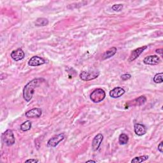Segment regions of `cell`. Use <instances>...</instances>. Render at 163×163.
Here are the masks:
<instances>
[{"label": "cell", "mask_w": 163, "mask_h": 163, "mask_svg": "<svg viewBox=\"0 0 163 163\" xmlns=\"http://www.w3.org/2000/svg\"><path fill=\"white\" fill-rule=\"evenodd\" d=\"M42 81H44V79H35L30 82L24 87L23 89V97L27 102L31 101L34 94V89L37 87L40 84V83L42 82Z\"/></svg>", "instance_id": "cell-1"}, {"label": "cell", "mask_w": 163, "mask_h": 163, "mask_svg": "<svg viewBox=\"0 0 163 163\" xmlns=\"http://www.w3.org/2000/svg\"><path fill=\"white\" fill-rule=\"evenodd\" d=\"M106 97V93L104 90L102 89H96L90 95V98L91 101L97 103H100L104 100V99Z\"/></svg>", "instance_id": "cell-2"}, {"label": "cell", "mask_w": 163, "mask_h": 163, "mask_svg": "<svg viewBox=\"0 0 163 163\" xmlns=\"http://www.w3.org/2000/svg\"><path fill=\"white\" fill-rule=\"evenodd\" d=\"M2 140L7 146H12L15 144V137L11 129H7L2 134Z\"/></svg>", "instance_id": "cell-3"}, {"label": "cell", "mask_w": 163, "mask_h": 163, "mask_svg": "<svg viewBox=\"0 0 163 163\" xmlns=\"http://www.w3.org/2000/svg\"><path fill=\"white\" fill-rule=\"evenodd\" d=\"M100 75L98 71H85L80 74V78L83 81H90L94 80Z\"/></svg>", "instance_id": "cell-4"}, {"label": "cell", "mask_w": 163, "mask_h": 163, "mask_svg": "<svg viewBox=\"0 0 163 163\" xmlns=\"http://www.w3.org/2000/svg\"><path fill=\"white\" fill-rule=\"evenodd\" d=\"M65 138V134L61 133L59 134L58 135H55L51 138L48 141L47 147H55L58 145L61 141H62Z\"/></svg>", "instance_id": "cell-5"}, {"label": "cell", "mask_w": 163, "mask_h": 163, "mask_svg": "<svg viewBox=\"0 0 163 163\" xmlns=\"http://www.w3.org/2000/svg\"><path fill=\"white\" fill-rule=\"evenodd\" d=\"M161 59L156 55L147 56L144 59V62L147 65H156L159 64Z\"/></svg>", "instance_id": "cell-6"}, {"label": "cell", "mask_w": 163, "mask_h": 163, "mask_svg": "<svg viewBox=\"0 0 163 163\" xmlns=\"http://www.w3.org/2000/svg\"><path fill=\"white\" fill-rule=\"evenodd\" d=\"M147 48V46H144V47H140V48H138L136 49H135V50H134L130 56H129V58L128 59V61L129 62L131 61H133L135 60L136 59H137L138 57L143 53V52L145 50V49Z\"/></svg>", "instance_id": "cell-7"}, {"label": "cell", "mask_w": 163, "mask_h": 163, "mask_svg": "<svg viewBox=\"0 0 163 163\" xmlns=\"http://www.w3.org/2000/svg\"><path fill=\"white\" fill-rule=\"evenodd\" d=\"M45 63V59H44L41 57L39 56H33L31 58L29 62H28V65L31 66H38L44 65Z\"/></svg>", "instance_id": "cell-8"}, {"label": "cell", "mask_w": 163, "mask_h": 163, "mask_svg": "<svg viewBox=\"0 0 163 163\" xmlns=\"http://www.w3.org/2000/svg\"><path fill=\"white\" fill-rule=\"evenodd\" d=\"M42 114V110L39 108H34L26 113L27 118H39Z\"/></svg>", "instance_id": "cell-9"}, {"label": "cell", "mask_w": 163, "mask_h": 163, "mask_svg": "<svg viewBox=\"0 0 163 163\" xmlns=\"http://www.w3.org/2000/svg\"><path fill=\"white\" fill-rule=\"evenodd\" d=\"M103 140V136L101 134H98L93 139V143H92V148L94 151H96L100 148L102 141Z\"/></svg>", "instance_id": "cell-10"}, {"label": "cell", "mask_w": 163, "mask_h": 163, "mask_svg": "<svg viewBox=\"0 0 163 163\" xmlns=\"http://www.w3.org/2000/svg\"><path fill=\"white\" fill-rule=\"evenodd\" d=\"M25 54L21 48H18L11 53V58L16 61H19L24 58Z\"/></svg>", "instance_id": "cell-11"}, {"label": "cell", "mask_w": 163, "mask_h": 163, "mask_svg": "<svg viewBox=\"0 0 163 163\" xmlns=\"http://www.w3.org/2000/svg\"><path fill=\"white\" fill-rule=\"evenodd\" d=\"M125 93V90L124 89L120 87H115L112 89L110 92V96L113 98H118L122 96Z\"/></svg>", "instance_id": "cell-12"}, {"label": "cell", "mask_w": 163, "mask_h": 163, "mask_svg": "<svg viewBox=\"0 0 163 163\" xmlns=\"http://www.w3.org/2000/svg\"><path fill=\"white\" fill-rule=\"evenodd\" d=\"M134 127V132L138 136H143L147 132L146 127L141 124H135Z\"/></svg>", "instance_id": "cell-13"}, {"label": "cell", "mask_w": 163, "mask_h": 163, "mask_svg": "<svg viewBox=\"0 0 163 163\" xmlns=\"http://www.w3.org/2000/svg\"><path fill=\"white\" fill-rule=\"evenodd\" d=\"M117 52V48L115 47H112L110 48L109 50H108L107 51H106L103 55V59H109L110 58H112V56L114 55Z\"/></svg>", "instance_id": "cell-14"}, {"label": "cell", "mask_w": 163, "mask_h": 163, "mask_svg": "<svg viewBox=\"0 0 163 163\" xmlns=\"http://www.w3.org/2000/svg\"><path fill=\"white\" fill-rule=\"evenodd\" d=\"M147 101V99L144 96H141L140 97H139L138 98L136 99V100H134L132 101V104H131L130 105H133V106H140L141 105H144Z\"/></svg>", "instance_id": "cell-15"}, {"label": "cell", "mask_w": 163, "mask_h": 163, "mask_svg": "<svg viewBox=\"0 0 163 163\" xmlns=\"http://www.w3.org/2000/svg\"><path fill=\"white\" fill-rule=\"evenodd\" d=\"M31 122L30 120H26L24 122H23L20 126V129L23 131H27L31 129Z\"/></svg>", "instance_id": "cell-16"}, {"label": "cell", "mask_w": 163, "mask_h": 163, "mask_svg": "<svg viewBox=\"0 0 163 163\" xmlns=\"http://www.w3.org/2000/svg\"><path fill=\"white\" fill-rule=\"evenodd\" d=\"M48 20L45 18H39L35 22V25L37 26H45L48 25Z\"/></svg>", "instance_id": "cell-17"}, {"label": "cell", "mask_w": 163, "mask_h": 163, "mask_svg": "<svg viewBox=\"0 0 163 163\" xmlns=\"http://www.w3.org/2000/svg\"><path fill=\"white\" fill-rule=\"evenodd\" d=\"M128 141H129V138L127 136V134L122 133L119 136V141L120 145H126L127 144V142H128Z\"/></svg>", "instance_id": "cell-18"}, {"label": "cell", "mask_w": 163, "mask_h": 163, "mask_svg": "<svg viewBox=\"0 0 163 163\" xmlns=\"http://www.w3.org/2000/svg\"><path fill=\"white\" fill-rule=\"evenodd\" d=\"M148 159V155H142V156L140 157H136L134 158L132 161L131 162L133 163H139V162H142L144 161H145Z\"/></svg>", "instance_id": "cell-19"}, {"label": "cell", "mask_w": 163, "mask_h": 163, "mask_svg": "<svg viewBox=\"0 0 163 163\" xmlns=\"http://www.w3.org/2000/svg\"><path fill=\"white\" fill-rule=\"evenodd\" d=\"M162 73H159L155 75L154 77V81L155 83H160L163 82L162 80Z\"/></svg>", "instance_id": "cell-20"}, {"label": "cell", "mask_w": 163, "mask_h": 163, "mask_svg": "<svg viewBox=\"0 0 163 163\" xmlns=\"http://www.w3.org/2000/svg\"><path fill=\"white\" fill-rule=\"evenodd\" d=\"M112 9L113 10H114L115 12H120L123 9V5L122 4L114 5L112 6Z\"/></svg>", "instance_id": "cell-21"}, {"label": "cell", "mask_w": 163, "mask_h": 163, "mask_svg": "<svg viewBox=\"0 0 163 163\" xmlns=\"http://www.w3.org/2000/svg\"><path fill=\"white\" fill-rule=\"evenodd\" d=\"M131 75L130 74H124L123 75H122L121 76V79L123 80H129V79H131Z\"/></svg>", "instance_id": "cell-22"}, {"label": "cell", "mask_w": 163, "mask_h": 163, "mask_svg": "<svg viewBox=\"0 0 163 163\" xmlns=\"http://www.w3.org/2000/svg\"><path fill=\"white\" fill-rule=\"evenodd\" d=\"M158 150L160 152H162V141H161V142L158 145Z\"/></svg>", "instance_id": "cell-23"}, {"label": "cell", "mask_w": 163, "mask_h": 163, "mask_svg": "<svg viewBox=\"0 0 163 163\" xmlns=\"http://www.w3.org/2000/svg\"><path fill=\"white\" fill-rule=\"evenodd\" d=\"M39 161L37 159H28L27 161H26V162H38Z\"/></svg>", "instance_id": "cell-24"}, {"label": "cell", "mask_w": 163, "mask_h": 163, "mask_svg": "<svg viewBox=\"0 0 163 163\" xmlns=\"http://www.w3.org/2000/svg\"><path fill=\"white\" fill-rule=\"evenodd\" d=\"M156 52L158 54H159L161 56L162 55V48H159V49H157L156 50Z\"/></svg>", "instance_id": "cell-25"}, {"label": "cell", "mask_w": 163, "mask_h": 163, "mask_svg": "<svg viewBox=\"0 0 163 163\" xmlns=\"http://www.w3.org/2000/svg\"><path fill=\"white\" fill-rule=\"evenodd\" d=\"M87 162H96L94 161H93V160H90V161H87Z\"/></svg>", "instance_id": "cell-26"}]
</instances>
